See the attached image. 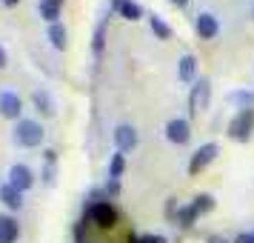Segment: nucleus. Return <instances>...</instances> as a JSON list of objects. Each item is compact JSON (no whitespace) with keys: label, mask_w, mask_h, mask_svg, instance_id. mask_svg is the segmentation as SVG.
<instances>
[{"label":"nucleus","mask_w":254,"mask_h":243,"mask_svg":"<svg viewBox=\"0 0 254 243\" xmlns=\"http://www.w3.org/2000/svg\"><path fill=\"white\" fill-rule=\"evenodd\" d=\"M14 143L23 149H35L43 143V126L37 120H17L14 126Z\"/></svg>","instance_id":"obj_1"},{"label":"nucleus","mask_w":254,"mask_h":243,"mask_svg":"<svg viewBox=\"0 0 254 243\" xmlns=\"http://www.w3.org/2000/svg\"><path fill=\"white\" fill-rule=\"evenodd\" d=\"M254 132V109H240V115L229 123V138L237 143H246Z\"/></svg>","instance_id":"obj_2"},{"label":"nucleus","mask_w":254,"mask_h":243,"mask_svg":"<svg viewBox=\"0 0 254 243\" xmlns=\"http://www.w3.org/2000/svg\"><path fill=\"white\" fill-rule=\"evenodd\" d=\"M89 218H92L94 226H100V229H112V226L117 223V212H115V206H112L109 200H97V203L89 206Z\"/></svg>","instance_id":"obj_3"},{"label":"nucleus","mask_w":254,"mask_h":243,"mask_svg":"<svg viewBox=\"0 0 254 243\" xmlns=\"http://www.w3.org/2000/svg\"><path fill=\"white\" fill-rule=\"evenodd\" d=\"M208 100H211V83H208V78H200V81H194V86H191L189 112H191V115H200L208 106Z\"/></svg>","instance_id":"obj_4"},{"label":"nucleus","mask_w":254,"mask_h":243,"mask_svg":"<svg viewBox=\"0 0 254 243\" xmlns=\"http://www.w3.org/2000/svg\"><path fill=\"white\" fill-rule=\"evenodd\" d=\"M214 155H217V143H206V146H200V149L194 152L191 163H189V174H200L208 163L214 161Z\"/></svg>","instance_id":"obj_5"},{"label":"nucleus","mask_w":254,"mask_h":243,"mask_svg":"<svg viewBox=\"0 0 254 243\" xmlns=\"http://www.w3.org/2000/svg\"><path fill=\"white\" fill-rule=\"evenodd\" d=\"M9 183H12L14 189H20V192H29V189L35 186V174H32V169H29V166L17 163V166H12V169H9Z\"/></svg>","instance_id":"obj_6"},{"label":"nucleus","mask_w":254,"mask_h":243,"mask_svg":"<svg viewBox=\"0 0 254 243\" xmlns=\"http://www.w3.org/2000/svg\"><path fill=\"white\" fill-rule=\"evenodd\" d=\"M20 112H23V103H20V97H17V92H0V115L9 117V120H17L20 117Z\"/></svg>","instance_id":"obj_7"},{"label":"nucleus","mask_w":254,"mask_h":243,"mask_svg":"<svg viewBox=\"0 0 254 243\" xmlns=\"http://www.w3.org/2000/svg\"><path fill=\"white\" fill-rule=\"evenodd\" d=\"M166 138L172 140V143H189V138H191V126H189V120H183V117L169 120V123H166Z\"/></svg>","instance_id":"obj_8"},{"label":"nucleus","mask_w":254,"mask_h":243,"mask_svg":"<svg viewBox=\"0 0 254 243\" xmlns=\"http://www.w3.org/2000/svg\"><path fill=\"white\" fill-rule=\"evenodd\" d=\"M115 143L120 152H128L137 146V132H134V126H128V123H123V126L115 129Z\"/></svg>","instance_id":"obj_9"},{"label":"nucleus","mask_w":254,"mask_h":243,"mask_svg":"<svg viewBox=\"0 0 254 243\" xmlns=\"http://www.w3.org/2000/svg\"><path fill=\"white\" fill-rule=\"evenodd\" d=\"M217 32H220V23H217V17H214V14L203 12L200 17H197V35L203 37V40L217 37Z\"/></svg>","instance_id":"obj_10"},{"label":"nucleus","mask_w":254,"mask_h":243,"mask_svg":"<svg viewBox=\"0 0 254 243\" xmlns=\"http://www.w3.org/2000/svg\"><path fill=\"white\" fill-rule=\"evenodd\" d=\"M112 9H115L123 20H140V17H143V9H140L134 0H112Z\"/></svg>","instance_id":"obj_11"},{"label":"nucleus","mask_w":254,"mask_h":243,"mask_svg":"<svg viewBox=\"0 0 254 243\" xmlns=\"http://www.w3.org/2000/svg\"><path fill=\"white\" fill-rule=\"evenodd\" d=\"M20 238V226L12 215H0V243H14Z\"/></svg>","instance_id":"obj_12"},{"label":"nucleus","mask_w":254,"mask_h":243,"mask_svg":"<svg viewBox=\"0 0 254 243\" xmlns=\"http://www.w3.org/2000/svg\"><path fill=\"white\" fill-rule=\"evenodd\" d=\"M0 200H3L9 209H20L23 206V192L14 189L12 183H6V186H0Z\"/></svg>","instance_id":"obj_13"},{"label":"nucleus","mask_w":254,"mask_h":243,"mask_svg":"<svg viewBox=\"0 0 254 243\" xmlns=\"http://www.w3.org/2000/svg\"><path fill=\"white\" fill-rule=\"evenodd\" d=\"M177 75H180V81H183V83L194 81V75H197V58H194V55H183V58H180Z\"/></svg>","instance_id":"obj_14"},{"label":"nucleus","mask_w":254,"mask_h":243,"mask_svg":"<svg viewBox=\"0 0 254 243\" xmlns=\"http://www.w3.org/2000/svg\"><path fill=\"white\" fill-rule=\"evenodd\" d=\"M60 3H63V0H40V3H37L40 17H43V20H49V26L58 23V17H60Z\"/></svg>","instance_id":"obj_15"},{"label":"nucleus","mask_w":254,"mask_h":243,"mask_svg":"<svg viewBox=\"0 0 254 243\" xmlns=\"http://www.w3.org/2000/svg\"><path fill=\"white\" fill-rule=\"evenodd\" d=\"M32 100H35V106H37V112H40V115H46V117L55 115V100L49 97V92L37 89V92L32 94Z\"/></svg>","instance_id":"obj_16"},{"label":"nucleus","mask_w":254,"mask_h":243,"mask_svg":"<svg viewBox=\"0 0 254 243\" xmlns=\"http://www.w3.org/2000/svg\"><path fill=\"white\" fill-rule=\"evenodd\" d=\"M49 40L55 49H66V26L63 23H52L49 26Z\"/></svg>","instance_id":"obj_17"},{"label":"nucleus","mask_w":254,"mask_h":243,"mask_svg":"<svg viewBox=\"0 0 254 243\" xmlns=\"http://www.w3.org/2000/svg\"><path fill=\"white\" fill-rule=\"evenodd\" d=\"M149 23H151V32L160 37V40H169V37H172V29H169V23H163L157 14H154V17H149Z\"/></svg>","instance_id":"obj_18"},{"label":"nucleus","mask_w":254,"mask_h":243,"mask_svg":"<svg viewBox=\"0 0 254 243\" xmlns=\"http://www.w3.org/2000/svg\"><path fill=\"white\" fill-rule=\"evenodd\" d=\"M126 169V161H123V152H117L112 155V161H109V177H120Z\"/></svg>","instance_id":"obj_19"},{"label":"nucleus","mask_w":254,"mask_h":243,"mask_svg":"<svg viewBox=\"0 0 254 243\" xmlns=\"http://www.w3.org/2000/svg\"><path fill=\"white\" fill-rule=\"evenodd\" d=\"M197 218H200V215H197L194 206H183L180 212H177V223H180V226H191Z\"/></svg>","instance_id":"obj_20"},{"label":"nucleus","mask_w":254,"mask_h":243,"mask_svg":"<svg viewBox=\"0 0 254 243\" xmlns=\"http://www.w3.org/2000/svg\"><path fill=\"white\" fill-rule=\"evenodd\" d=\"M229 100L231 103H240L243 109H254V94L252 92H231Z\"/></svg>","instance_id":"obj_21"},{"label":"nucleus","mask_w":254,"mask_h":243,"mask_svg":"<svg viewBox=\"0 0 254 243\" xmlns=\"http://www.w3.org/2000/svg\"><path fill=\"white\" fill-rule=\"evenodd\" d=\"M191 206L197 209V215H203V212H211V209H214V197H211V195H197V200L191 203Z\"/></svg>","instance_id":"obj_22"},{"label":"nucleus","mask_w":254,"mask_h":243,"mask_svg":"<svg viewBox=\"0 0 254 243\" xmlns=\"http://www.w3.org/2000/svg\"><path fill=\"white\" fill-rule=\"evenodd\" d=\"M103 35H106V23H100L97 32H94V52H97V55L103 52Z\"/></svg>","instance_id":"obj_23"},{"label":"nucleus","mask_w":254,"mask_h":243,"mask_svg":"<svg viewBox=\"0 0 254 243\" xmlns=\"http://www.w3.org/2000/svg\"><path fill=\"white\" fill-rule=\"evenodd\" d=\"M128 243H166V241H163V238H157V235H143V238H134V235H131V238H128Z\"/></svg>","instance_id":"obj_24"},{"label":"nucleus","mask_w":254,"mask_h":243,"mask_svg":"<svg viewBox=\"0 0 254 243\" xmlns=\"http://www.w3.org/2000/svg\"><path fill=\"white\" fill-rule=\"evenodd\" d=\"M106 189H109L112 195H117V192H120V183H117V177H109V186H106Z\"/></svg>","instance_id":"obj_25"},{"label":"nucleus","mask_w":254,"mask_h":243,"mask_svg":"<svg viewBox=\"0 0 254 243\" xmlns=\"http://www.w3.org/2000/svg\"><path fill=\"white\" fill-rule=\"evenodd\" d=\"M234 243H252V232H243V235H237V238H234Z\"/></svg>","instance_id":"obj_26"},{"label":"nucleus","mask_w":254,"mask_h":243,"mask_svg":"<svg viewBox=\"0 0 254 243\" xmlns=\"http://www.w3.org/2000/svg\"><path fill=\"white\" fill-rule=\"evenodd\" d=\"M6 63H9V58H6V49L0 46V69H6Z\"/></svg>","instance_id":"obj_27"},{"label":"nucleus","mask_w":254,"mask_h":243,"mask_svg":"<svg viewBox=\"0 0 254 243\" xmlns=\"http://www.w3.org/2000/svg\"><path fill=\"white\" fill-rule=\"evenodd\" d=\"M169 3H174V6H180V9H183V6L189 3V0H169Z\"/></svg>","instance_id":"obj_28"},{"label":"nucleus","mask_w":254,"mask_h":243,"mask_svg":"<svg viewBox=\"0 0 254 243\" xmlns=\"http://www.w3.org/2000/svg\"><path fill=\"white\" fill-rule=\"evenodd\" d=\"M3 3H6V6H17V3H20V0H3Z\"/></svg>","instance_id":"obj_29"},{"label":"nucleus","mask_w":254,"mask_h":243,"mask_svg":"<svg viewBox=\"0 0 254 243\" xmlns=\"http://www.w3.org/2000/svg\"><path fill=\"white\" fill-rule=\"evenodd\" d=\"M208 243H226V241H223V238H211Z\"/></svg>","instance_id":"obj_30"},{"label":"nucleus","mask_w":254,"mask_h":243,"mask_svg":"<svg viewBox=\"0 0 254 243\" xmlns=\"http://www.w3.org/2000/svg\"><path fill=\"white\" fill-rule=\"evenodd\" d=\"M252 243H254V232H252Z\"/></svg>","instance_id":"obj_31"}]
</instances>
